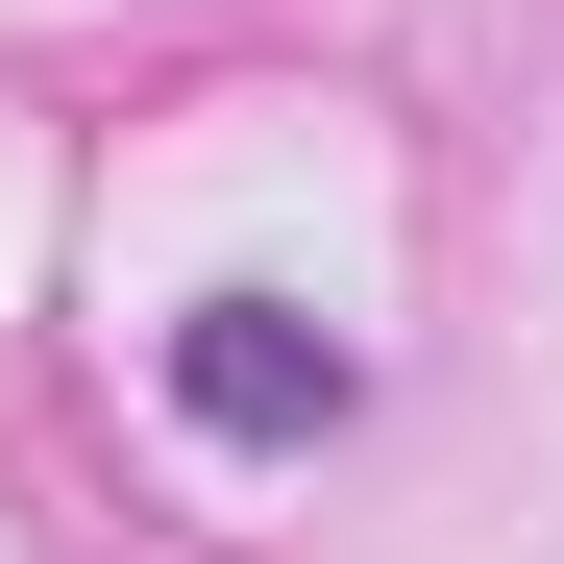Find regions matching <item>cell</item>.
Listing matches in <instances>:
<instances>
[{"mask_svg":"<svg viewBox=\"0 0 564 564\" xmlns=\"http://www.w3.org/2000/svg\"><path fill=\"white\" fill-rule=\"evenodd\" d=\"M148 368H172V417L246 442V466H295V442H344V417H368V344H344V319H295V295H197Z\"/></svg>","mask_w":564,"mask_h":564,"instance_id":"obj_1","label":"cell"}]
</instances>
